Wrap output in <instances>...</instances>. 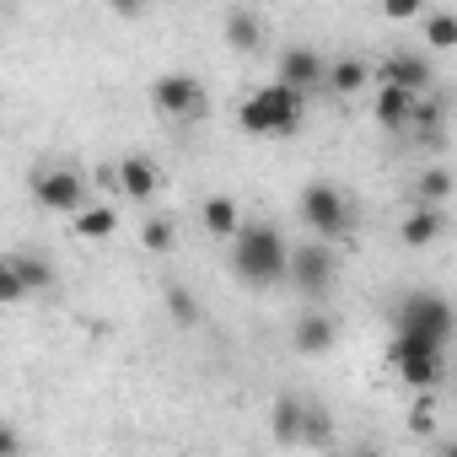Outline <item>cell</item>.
Listing matches in <instances>:
<instances>
[{
	"instance_id": "cell-1",
	"label": "cell",
	"mask_w": 457,
	"mask_h": 457,
	"mask_svg": "<svg viewBox=\"0 0 457 457\" xmlns=\"http://www.w3.org/2000/svg\"><path fill=\"white\" fill-rule=\"evenodd\" d=\"M232 275L243 286H275V280H286V243H280L275 226H264V220L237 226V232H232Z\"/></svg>"
},
{
	"instance_id": "cell-2",
	"label": "cell",
	"mask_w": 457,
	"mask_h": 457,
	"mask_svg": "<svg viewBox=\"0 0 457 457\" xmlns=\"http://www.w3.org/2000/svg\"><path fill=\"white\" fill-rule=\"evenodd\" d=\"M302 103H307V97H296V92H286V87H264V92H253V97L237 108V124H243L248 135H259V140L296 135V129H302Z\"/></svg>"
},
{
	"instance_id": "cell-3",
	"label": "cell",
	"mask_w": 457,
	"mask_h": 457,
	"mask_svg": "<svg viewBox=\"0 0 457 457\" xmlns=\"http://www.w3.org/2000/svg\"><path fill=\"white\" fill-rule=\"evenodd\" d=\"M398 334L446 350V339H452V307H446V296H436V291L403 296V302H398Z\"/></svg>"
},
{
	"instance_id": "cell-4",
	"label": "cell",
	"mask_w": 457,
	"mask_h": 457,
	"mask_svg": "<svg viewBox=\"0 0 457 457\" xmlns=\"http://www.w3.org/2000/svg\"><path fill=\"white\" fill-rule=\"evenodd\" d=\"M302 220L312 226L323 243H334V237L350 232V199H345L334 183L318 178V183H307V194H302Z\"/></svg>"
},
{
	"instance_id": "cell-5",
	"label": "cell",
	"mask_w": 457,
	"mask_h": 457,
	"mask_svg": "<svg viewBox=\"0 0 457 457\" xmlns=\"http://www.w3.org/2000/svg\"><path fill=\"white\" fill-rule=\"evenodd\" d=\"M151 103H156V113H167V119H204V113H210V97H204V87H199L194 76H183V71H172V76H156V87H151Z\"/></svg>"
},
{
	"instance_id": "cell-6",
	"label": "cell",
	"mask_w": 457,
	"mask_h": 457,
	"mask_svg": "<svg viewBox=\"0 0 457 457\" xmlns=\"http://www.w3.org/2000/svg\"><path fill=\"white\" fill-rule=\"evenodd\" d=\"M33 199L54 215H81L87 210V183L71 172V167H44L33 178Z\"/></svg>"
},
{
	"instance_id": "cell-7",
	"label": "cell",
	"mask_w": 457,
	"mask_h": 457,
	"mask_svg": "<svg viewBox=\"0 0 457 457\" xmlns=\"http://www.w3.org/2000/svg\"><path fill=\"white\" fill-rule=\"evenodd\" d=\"M286 275H291L296 291L323 296V291L334 286V253H328V243H307V248L286 253Z\"/></svg>"
},
{
	"instance_id": "cell-8",
	"label": "cell",
	"mask_w": 457,
	"mask_h": 457,
	"mask_svg": "<svg viewBox=\"0 0 457 457\" xmlns=\"http://www.w3.org/2000/svg\"><path fill=\"white\" fill-rule=\"evenodd\" d=\"M387 355H393V366H398V377H403L409 387H436V382H441V350H436V345H420V339L398 334Z\"/></svg>"
},
{
	"instance_id": "cell-9",
	"label": "cell",
	"mask_w": 457,
	"mask_h": 457,
	"mask_svg": "<svg viewBox=\"0 0 457 457\" xmlns=\"http://www.w3.org/2000/svg\"><path fill=\"white\" fill-rule=\"evenodd\" d=\"M275 71H280V81H275V87H286V92H296V97H307V92H318V87H323V60H318L312 49H286Z\"/></svg>"
},
{
	"instance_id": "cell-10",
	"label": "cell",
	"mask_w": 457,
	"mask_h": 457,
	"mask_svg": "<svg viewBox=\"0 0 457 457\" xmlns=\"http://www.w3.org/2000/svg\"><path fill=\"white\" fill-rule=\"evenodd\" d=\"M382 87H398V92H409V97H425V92L436 87V76H430V65H425L420 54L398 49V54L382 65Z\"/></svg>"
},
{
	"instance_id": "cell-11",
	"label": "cell",
	"mask_w": 457,
	"mask_h": 457,
	"mask_svg": "<svg viewBox=\"0 0 457 457\" xmlns=\"http://www.w3.org/2000/svg\"><path fill=\"white\" fill-rule=\"evenodd\" d=\"M113 178H119V188H124L129 199H151L156 183H162V172H156L151 156H124V162L113 167Z\"/></svg>"
},
{
	"instance_id": "cell-12",
	"label": "cell",
	"mask_w": 457,
	"mask_h": 457,
	"mask_svg": "<svg viewBox=\"0 0 457 457\" xmlns=\"http://www.w3.org/2000/svg\"><path fill=\"white\" fill-rule=\"evenodd\" d=\"M339 345V323L328 318V312H307L302 323H296V350L302 355H328Z\"/></svg>"
},
{
	"instance_id": "cell-13",
	"label": "cell",
	"mask_w": 457,
	"mask_h": 457,
	"mask_svg": "<svg viewBox=\"0 0 457 457\" xmlns=\"http://www.w3.org/2000/svg\"><path fill=\"white\" fill-rule=\"evenodd\" d=\"M441 226H446V210H430V204H420L414 215H403L398 237H403L409 248H425V243H436V237H441Z\"/></svg>"
},
{
	"instance_id": "cell-14",
	"label": "cell",
	"mask_w": 457,
	"mask_h": 457,
	"mask_svg": "<svg viewBox=\"0 0 457 457\" xmlns=\"http://www.w3.org/2000/svg\"><path fill=\"white\" fill-rule=\"evenodd\" d=\"M366 81H371V71H366L361 60H339V65H323V92H334V97H355Z\"/></svg>"
},
{
	"instance_id": "cell-15",
	"label": "cell",
	"mask_w": 457,
	"mask_h": 457,
	"mask_svg": "<svg viewBox=\"0 0 457 457\" xmlns=\"http://www.w3.org/2000/svg\"><path fill=\"white\" fill-rule=\"evenodd\" d=\"M71 226H76V237L103 243V237H113V232H119V215H113V204H87L81 215H71Z\"/></svg>"
},
{
	"instance_id": "cell-16",
	"label": "cell",
	"mask_w": 457,
	"mask_h": 457,
	"mask_svg": "<svg viewBox=\"0 0 457 457\" xmlns=\"http://www.w3.org/2000/svg\"><path fill=\"white\" fill-rule=\"evenodd\" d=\"M199 220H204V232H215V237H232L237 226H243V210L226 199V194H215V199H204L199 204Z\"/></svg>"
},
{
	"instance_id": "cell-17",
	"label": "cell",
	"mask_w": 457,
	"mask_h": 457,
	"mask_svg": "<svg viewBox=\"0 0 457 457\" xmlns=\"http://www.w3.org/2000/svg\"><path fill=\"white\" fill-rule=\"evenodd\" d=\"M302 414H307L302 398H291V393L275 398V420H270V425H275V441H280V446H296V441H302Z\"/></svg>"
},
{
	"instance_id": "cell-18",
	"label": "cell",
	"mask_w": 457,
	"mask_h": 457,
	"mask_svg": "<svg viewBox=\"0 0 457 457\" xmlns=\"http://www.w3.org/2000/svg\"><path fill=\"white\" fill-rule=\"evenodd\" d=\"M409 113H414V97L398 92V87H382L377 92V124L382 129H409Z\"/></svg>"
},
{
	"instance_id": "cell-19",
	"label": "cell",
	"mask_w": 457,
	"mask_h": 457,
	"mask_svg": "<svg viewBox=\"0 0 457 457\" xmlns=\"http://www.w3.org/2000/svg\"><path fill=\"white\" fill-rule=\"evenodd\" d=\"M12 270H17L22 291H49L54 286V264L44 253H12Z\"/></svg>"
},
{
	"instance_id": "cell-20",
	"label": "cell",
	"mask_w": 457,
	"mask_h": 457,
	"mask_svg": "<svg viewBox=\"0 0 457 457\" xmlns=\"http://www.w3.org/2000/svg\"><path fill=\"white\" fill-rule=\"evenodd\" d=\"M220 28H226V44L243 49V54H248V49H259V33H264L253 12H226V17H220Z\"/></svg>"
},
{
	"instance_id": "cell-21",
	"label": "cell",
	"mask_w": 457,
	"mask_h": 457,
	"mask_svg": "<svg viewBox=\"0 0 457 457\" xmlns=\"http://www.w3.org/2000/svg\"><path fill=\"white\" fill-rule=\"evenodd\" d=\"M302 441H307V446H328V441H334V414L318 409V403H307V414H302Z\"/></svg>"
},
{
	"instance_id": "cell-22",
	"label": "cell",
	"mask_w": 457,
	"mask_h": 457,
	"mask_svg": "<svg viewBox=\"0 0 457 457\" xmlns=\"http://www.w3.org/2000/svg\"><path fill=\"white\" fill-rule=\"evenodd\" d=\"M409 129H420V135H430L436 140V129H441V103L425 92V97H414V113H409Z\"/></svg>"
},
{
	"instance_id": "cell-23",
	"label": "cell",
	"mask_w": 457,
	"mask_h": 457,
	"mask_svg": "<svg viewBox=\"0 0 457 457\" xmlns=\"http://www.w3.org/2000/svg\"><path fill=\"white\" fill-rule=\"evenodd\" d=\"M446 194H452V172H446V167H430V172L420 178V199H425L430 210H441Z\"/></svg>"
},
{
	"instance_id": "cell-24",
	"label": "cell",
	"mask_w": 457,
	"mask_h": 457,
	"mask_svg": "<svg viewBox=\"0 0 457 457\" xmlns=\"http://www.w3.org/2000/svg\"><path fill=\"white\" fill-rule=\"evenodd\" d=\"M425 44H430V49H452V44H457V17H452V12H436V17L425 22Z\"/></svg>"
},
{
	"instance_id": "cell-25",
	"label": "cell",
	"mask_w": 457,
	"mask_h": 457,
	"mask_svg": "<svg viewBox=\"0 0 457 457\" xmlns=\"http://www.w3.org/2000/svg\"><path fill=\"white\" fill-rule=\"evenodd\" d=\"M140 243H145L151 253H167V248H172V220H162V215H151V220L140 226Z\"/></svg>"
},
{
	"instance_id": "cell-26",
	"label": "cell",
	"mask_w": 457,
	"mask_h": 457,
	"mask_svg": "<svg viewBox=\"0 0 457 457\" xmlns=\"http://www.w3.org/2000/svg\"><path fill=\"white\" fill-rule=\"evenodd\" d=\"M167 312L188 328V323H199V307H194V296L183 291V286H167Z\"/></svg>"
},
{
	"instance_id": "cell-27",
	"label": "cell",
	"mask_w": 457,
	"mask_h": 457,
	"mask_svg": "<svg viewBox=\"0 0 457 457\" xmlns=\"http://www.w3.org/2000/svg\"><path fill=\"white\" fill-rule=\"evenodd\" d=\"M28 291H22V280H17V270H12V253H0V302H22Z\"/></svg>"
},
{
	"instance_id": "cell-28",
	"label": "cell",
	"mask_w": 457,
	"mask_h": 457,
	"mask_svg": "<svg viewBox=\"0 0 457 457\" xmlns=\"http://www.w3.org/2000/svg\"><path fill=\"white\" fill-rule=\"evenodd\" d=\"M22 452V441H17V430L6 425V420H0V457H17Z\"/></svg>"
},
{
	"instance_id": "cell-29",
	"label": "cell",
	"mask_w": 457,
	"mask_h": 457,
	"mask_svg": "<svg viewBox=\"0 0 457 457\" xmlns=\"http://www.w3.org/2000/svg\"><path fill=\"white\" fill-rule=\"evenodd\" d=\"M345 457H387V452H382V446H371V441H355Z\"/></svg>"
}]
</instances>
